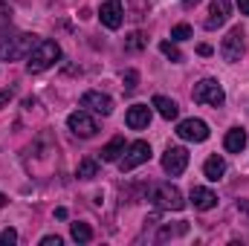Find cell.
Returning <instances> with one entry per match:
<instances>
[{
  "label": "cell",
  "mask_w": 249,
  "mask_h": 246,
  "mask_svg": "<svg viewBox=\"0 0 249 246\" xmlns=\"http://www.w3.org/2000/svg\"><path fill=\"white\" fill-rule=\"evenodd\" d=\"M61 58V47L55 44V41H50V38H41L32 50H29V55H26V70L29 72H44V70H50L53 64Z\"/></svg>",
  "instance_id": "cell-1"
},
{
  "label": "cell",
  "mask_w": 249,
  "mask_h": 246,
  "mask_svg": "<svg viewBox=\"0 0 249 246\" xmlns=\"http://www.w3.org/2000/svg\"><path fill=\"white\" fill-rule=\"evenodd\" d=\"M38 41L26 32L20 35H12V38H0V61H18L23 55H29V50L35 47Z\"/></svg>",
  "instance_id": "cell-2"
},
{
  "label": "cell",
  "mask_w": 249,
  "mask_h": 246,
  "mask_svg": "<svg viewBox=\"0 0 249 246\" xmlns=\"http://www.w3.org/2000/svg\"><path fill=\"white\" fill-rule=\"evenodd\" d=\"M151 203H154V206H160V209H168V211H180V209L186 206V200H183L180 188H177V185H171V183L151 185Z\"/></svg>",
  "instance_id": "cell-3"
},
{
  "label": "cell",
  "mask_w": 249,
  "mask_h": 246,
  "mask_svg": "<svg viewBox=\"0 0 249 246\" xmlns=\"http://www.w3.org/2000/svg\"><path fill=\"white\" fill-rule=\"evenodd\" d=\"M191 96H194L197 105H209V107H223V102H226V93H223V87H220L214 78H203V81H197Z\"/></svg>",
  "instance_id": "cell-4"
},
{
  "label": "cell",
  "mask_w": 249,
  "mask_h": 246,
  "mask_svg": "<svg viewBox=\"0 0 249 246\" xmlns=\"http://www.w3.org/2000/svg\"><path fill=\"white\" fill-rule=\"evenodd\" d=\"M151 159V145L148 142H142V139H136V142H130L127 148H124V154L119 157V168L124 171H133V168H139L142 162H148Z\"/></svg>",
  "instance_id": "cell-5"
},
{
  "label": "cell",
  "mask_w": 249,
  "mask_h": 246,
  "mask_svg": "<svg viewBox=\"0 0 249 246\" xmlns=\"http://www.w3.org/2000/svg\"><path fill=\"white\" fill-rule=\"evenodd\" d=\"M67 127L75 133V136H81V139H90V136H96V130H99V122L87 113V110H75V113H70L67 116Z\"/></svg>",
  "instance_id": "cell-6"
},
{
  "label": "cell",
  "mask_w": 249,
  "mask_h": 246,
  "mask_svg": "<svg viewBox=\"0 0 249 246\" xmlns=\"http://www.w3.org/2000/svg\"><path fill=\"white\" fill-rule=\"evenodd\" d=\"M220 55H223V61H229V64L241 61V55H244V29H241V26H235V29L223 38Z\"/></svg>",
  "instance_id": "cell-7"
},
{
  "label": "cell",
  "mask_w": 249,
  "mask_h": 246,
  "mask_svg": "<svg viewBox=\"0 0 249 246\" xmlns=\"http://www.w3.org/2000/svg\"><path fill=\"white\" fill-rule=\"evenodd\" d=\"M177 136L186 142H206L209 139V124L203 119H183L177 124Z\"/></svg>",
  "instance_id": "cell-8"
},
{
  "label": "cell",
  "mask_w": 249,
  "mask_h": 246,
  "mask_svg": "<svg viewBox=\"0 0 249 246\" xmlns=\"http://www.w3.org/2000/svg\"><path fill=\"white\" fill-rule=\"evenodd\" d=\"M186 165H188V151L186 148H168V151L162 154V171H165V174L180 177V174L186 171Z\"/></svg>",
  "instance_id": "cell-9"
},
{
  "label": "cell",
  "mask_w": 249,
  "mask_h": 246,
  "mask_svg": "<svg viewBox=\"0 0 249 246\" xmlns=\"http://www.w3.org/2000/svg\"><path fill=\"white\" fill-rule=\"evenodd\" d=\"M81 107H87L93 113H102V116H110L113 113V99L105 96V93H99V90H87L81 96Z\"/></svg>",
  "instance_id": "cell-10"
},
{
  "label": "cell",
  "mask_w": 249,
  "mask_h": 246,
  "mask_svg": "<svg viewBox=\"0 0 249 246\" xmlns=\"http://www.w3.org/2000/svg\"><path fill=\"white\" fill-rule=\"evenodd\" d=\"M99 18H102V23H105L107 29H119V26H122V18H124L122 0H105Z\"/></svg>",
  "instance_id": "cell-11"
},
{
  "label": "cell",
  "mask_w": 249,
  "mask_h": 246,
  "mask_svg": "<svg viewBox=\"0 0 249 246\" xmlns=\"http://www.w3.org/2000/svg\"><path fill=\"white\" fill-rule=\"evenodd\" d=\"M191 206H194L197 211H209V209L217 206V194L209 191V188H203V185H194V188H191Z\"/></svg>",
  "instance_id": "cell-12"
},
{
  "label": "cell",
  "mask_w": 249,
  "mask_h": 246,
  "mask_svg": "<svg viewBox=\"0 0 249 246\" xmlns=\"http://www.w3.org/2000/svg\"><path fill=\"white\" fill-rule=\"evenodd\" d=\"M124 122H127V127H133V130L148 127V122H151V107H148V105H133V107H127Z\"/></svg>",
  "instance_id": "cell-13"
},
{
  "label": "cell",
  "mask_w": 249,
  "mask_h": 246,
  "mask_svg": "<svg viewBox=\"0 0 249 246\" xmlns=\"http://www.w3.org/2000/svg\"><path fill=\"white\" fill-rule=\"evenodd\" d=\"M226 18H229V0H212V12H209L206 29H217V26H223Z\"/></svg>",
  "instance_id": "cell-14"
},
{
  "label": "cell",
  "mask_w": 249,
  "mask_h": 246,
  "mask_svg": "<svg viewBox=\"0 0 249 246\" xmlns=\"http://www.w3.org/2000/svg\"><path fill=\"white\" fill-rule=\"evenodd\" d=\"M151 107H157V113L162 116V119H177V113H180V107H177V102L174 99H168V96H154V102H151Z\"/></svg>",
  "instance_id": "cell-15"
},
{
  "label": "cell",
  "mask_w": 249,
  "mask_h": 246,
  "mask_svg": "<svg viewBox=\"0 0 249 246\" xmlns=\"http://www.w3.org/2000/svg\"><path fill=\"white\" fill-rule=\"evenodd\" d=\"M124 148H127V145H124L122 136H113V139L99 151V154H102V162H119V157L124 154Z\"/></svg>",
  "instance_id": "cell-16"
},
{
  "label": "cell",
  "mask_w": 249,
  "mask_h": 246,
  "mask_svg": "<svg viewBox=\"0 0 249 246\" xmlns=\"http://www.w3.org/2000/svg\"><path fill=\"white\" fill-rule=\"evenodd\" d=\"M223 145H226V151H229V154H241V151L247 148V130H241V127H232V130L226 133Z\"/></svg>",
  "instance_id": "cell-17"
},
{
  "label": "cell",
  "mask_w": 249,
  "mask_h": 246,
  "mask_svg": "<svg viewBox=\"0 0 249 246\" xmlns=\"http://www.w3.org/2000/svg\"><path fill=\"white\" fill-rule=\"evenodd\" d=\"M203 174H206L212 183H217V180L226 174V159H223V157H209V159L203 162Z\"/></svg>",
  "instance_id": "cell-18"
},
{
  "label": "cell",
  "mask_w": 249,
  "mask_h": 246,
  "mask_svg": "<svg viewBox=\"0 0 249 246\" xmlns=\"http://www.w3.org/2000/svg\"><path fill=\"white\" fill-rule=\"evenodd\" d=\"M75 174H78V180H93V177L99 174V165H96V159H81Z\"/></svg>",
  "instance_id": "cell-19"
},
{
  "label": "cell",
  "mask_w": 249,
  "mask_h": 246,
  "mask_svg": "<svg viewBox=\"0 0 249 246\" xmlns=\"http://www.w3.org/2000/svg\"><path fill=\"white\" fill-rule=\"evenodd\" d=\"M72 241L75 244H90L93 241V232L87 223H72Z\"/></svg>",
  "instance_id": "cell-20"
},
{
  "label": "cell",
  "mask_w": 249,
  "mask_h": 246,
  "mask_svg": "<svg viewBox=\"0 0 249 246\" xmlns=\"http://www.w3.org/2000/svg\"><path fill=\"white\" fill-rule=\"evenodd\" d=\"M160 53H162L165 58H171L174 64H177V61H183V53L177 50V44H174V41H162V44H160Z\"/></svg>",
  "instance_id": "cell-21"
},
{
  "label": "cell",
  "mask_w": 249,
  "mask_h": 246,
  "mask_svg": "<svg viewBox=\"0 0 249 246\" xmlns=\"http://www.w3.org/2000/svg\"><path fill=\"white\" fill-rule=\"evenodd\" d=\"M142 47H145V35H142V32H130V35L124 38V50L136 53V50H142Z\"/></svg>",
  "instance_id": "cell-22"
},
{
  "label": "cell",
  "mask_w": 249,
  "mask_h": 246,
  "mask_svg": "<svg viewBox=\"0 0 249 246\" xmlns=\"http://www.w3.org/2000/svg\"><path fill=\"white\" fill-rule=\"evenodd\" d=\"M136 81H139V72L136 70H124L122 72V87L130 93V90H136Z\"/></svg>",
  "instance_id": "cell-23"
},
{
  "label": "cell",
  "mask_w": 249,
  "mask_h": 246,
  "mask_svg": "<svg viewBox=\"0 0 249 246\" xmlns=\"http://www.w3.org/2000/svg\"><path fill=\"white\" fill-rule=\"evenodd\" d=\"M186 38H191V26L188 23H177L171 29V41H186Z\"/></svg>",
  "instance_id": "cell-24"
},
{
  "label": "cell",
  "mask_w": 249,
  "mask_h": 246,
  "mask_svg": "<svg viewBox=\"0 0 249 246\" xmlns=\"http://www.w3.org/2000/svg\"><path fill=\"white\" fill-rule=\"evenodd\" d=\"M18 241V232L15 229H3L0 232V244H15Z\"/></svg>",
  "instance_id": "cell-25"
},
{
  "label": "cell",
  "mask_w": 249,
  "mask_h": 246,
  "mask_svg": "<svg viewBox=\"0 0 249 246\" xmlns=\"http://www.w3.org/2000/svg\"><path fill=\"white\" fill-rule=\"evenodd\" d=\"M12 96H15V90H12V87H6V90H0V107H6V105L12 102Z\"/></svg>",
  "instance_id": "cell-26"
},
{
  "label": "cell",
  "mask_w": 249,
  "mask_h": 246,
  "mask_svg": "<svg viewBox=\"0 0 249 246\" xmlns=\"http://www.w3.org/2000/svg\"><path fill=\"white\" fill-rule=\"evenodd\" d=\"M41 246H61V238L58 235H47V238H41Z\"/></svg>",
  "instance_id": "cell-27"
},
{
  "label": "cell",
  "mask_w": 249,
  "mask_h": 246,
  "mask_svg": "<svg viewBox=\"0 0 249 246\" xmlns=\"http://www.w3.org/2000/svg\"><path fill=\"white\" fill-rule=\"evenodd\" d=\"M197 53H200V55H212V47H209V44H200Z\"/></svg>",
  "instance_id": "cell-28"
},
{
  "label": "cell",
  "mask_w": 249,
  "mask_h": 246,
  "mask_svg": "<svg viewBox=\"0 0 249 246\" xmlns=\"http://www.w3.org/2000/svg\"><path fill=\"white\" fill-rule=\"evenodd\" d=\"M238 6H241V12H244V15H249V0H238Z\"/></svg>",
  "instance_id": "cell-29"
},
{
  "label": "cell",
  "mask_w": 249,
  "mask_h": 246,
  "mask_svg": "<svg viewBox=\"0 0 249 246\" xmlns=\"http://www.w3.org/2000/svg\"><path fill=\"white\" fill-rule=\"evenodd\" d=\"M197 3H200V0H183V9H194Z\"/></svg>",
  "instance_id": "cell-30"
},
{
  "label": "cell",
  "mask_w": 249,
  "mask_h": 246,
  "mask_svg": "<svg viewBox=\"0 0 249 246\" xmlns=\"http://www.w3.org/2000/svg\"><path fill=\"white\" fill-rule=\"evenodd\" d=\"M3 206H6V194H0V209H3Z\"/></svg>",
  "instance_id": "cell-31"
}]
</instances>
